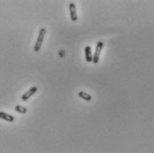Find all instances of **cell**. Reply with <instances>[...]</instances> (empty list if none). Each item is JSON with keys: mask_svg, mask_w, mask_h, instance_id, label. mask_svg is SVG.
<instances>
[{"mask_svg": "<svg viewBox=\"0 0 154 153\" xmlns=\"http://www.w3.org/2000/svg\"><path fill=\"white\" fill-rule=\"evenodd\" d=\"M46 34V30L45 28H42L39 32H38V39H37V42H36V45L34 46V51L36 53L39 52L41 46H42V44H43V41H44V38H45V36Z\"/></svg>", "mask_w": 154, "mask_h": 153, "instance_id": "obj_1", "label": "cell"}, {"mask_svg": "<svg viewBox=\"0 0 154 153\" xmlns=\"http://www.w3.org/2000/svg\"><path fill=\"white\" fill-rule=\"evenodd\" d=\"M103 48V43L102 42H98L96 44V47H95V51H94V54L93 55V62L94 63H98L99 62V59H100V54H101V52Z\"/></svg>", "mask_w": 154, "mask_h": 153, "instance_id": "obj_2", "label": "cell"}, {"mask_svg": "<svg viewBox=\"0 0 154 153\" xmlns=\"http://www.w3.org/2000/svg\"><path fill=\"white\" fill-rule=\"evenodd\" d=\"M37 92H38V87H37V86H33V87H31L30 90H28L26 93L23 94V95L22 96V100H23V102L28 101V100H29L32 95H34Z\"/></svg>", "mask_w": 154, "mask_h": 153, "instance_id": "obj_3", "label": "cell"}, {"mask_svg": "<svg viewBox=\"0 0 154 153\" xmlns=\"http://www.w3.org/2000/svg\"><path fill=\"white\" fill-rule=\"evenodd\" d=\"M69 10H70V19L72 22H76L78 20V15H77V9H76V6L74 3H70V7H69Z\"/></svg>", "mask_w": 154, "mask_h": 153, "instance_id": "obj_4", "label": "cell"}, {"mask_svg": "<svg viewBox=\"0 0 154 153\" xmlns=\"http://www.w3.org/2000/svg\"><path fill=\"white\" fill-rule=\"evenodd\" d=\"M85 56H86V61L87 62H93V54H92L91 46H87L85 47Z\"/></svg>", "mask_w": 154, "mask_h": 153, "instance_id": "obj_5", "label": "cell"}, {"mask_svg": "<svg viewBox=\"0 0 154 153\" xmlns=\"http://www.w3.org/2000/svg\"><path fill=\"white\" fill-rule=\"evenodd\" d=\"M0 118L3 119V120H6L7 122H14L15 121V117L12 116V115H9L6 112H3V111H0Z\"/></svg>", "mask_w": 154, "mask_h": 153, "instance_id": "obj_6", "label": "cell"}, {"mask_svg": "<svg viewBox=\"0 0 154 153\" xmlns=\"http://www.w3.org/2000/svg\"><path fill=\"white\" fill-rule=\"evenodd\" d=\"M78 96H79L80 98H82L83 100L86 101V102H90V101L92 100V96H91L90 94H86V92H83V91H80V92L78 93Z\"/></svg>", "mask_w": 154, "mask_h": 153, "instance_id": "obj_7", "label": "cell"}, {"mask_svg": "<svg viewBox=\"0 0 154 153\" xmlns=\"http://www.w3.org/2000/svg\"><path fill=\"white\" fill-rule=\"evenodd\" d=\"M15 109L17 111V112H19V113H22V114H25L27 111H28V109L25 108V107H23V106H21V105H16L15 106Z\"/></svg>", "mask_w": 154, "mask_h": 153, "instance_id": "obj_8", "label": "cell"}]
</instances>
